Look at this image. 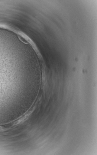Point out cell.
Listing matches in <instances>:
<instances>
[{
    "instance_id": "1",
    "label": "cell",
    "mask_w": 97,
    "mask_h": 155,
    "mask_svg": "<svg viewBox=\"0 0 97 155\" xmlns=\"http://www.w3.org/2000/svg\"><path fill=\"white\" fill-rule=\"evenodd\" d=\"M35 107L30 108L25 113L12 122V126L20 125L27 120L34 109Z\"/></svg>"
}]
</instances>
